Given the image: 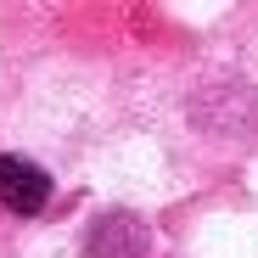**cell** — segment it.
<instances>
[{"mask_svg": "<svg viewBox=\"0 0 258 258\" xmlns=\"http://www.w3.org/2000/svg\"><path fill=\"white\" fill-rule=\"evenodd\" d=\"M51 197V174L45 168H34L23 157H0V208L12 213H39Z\"/></svg>", "mask_w": 258, "mask_h": 258, "instance_id": "6da1fadb", "label": "cell"}]
</instances>
